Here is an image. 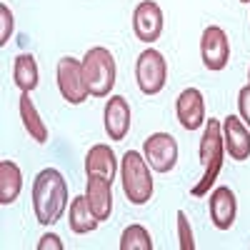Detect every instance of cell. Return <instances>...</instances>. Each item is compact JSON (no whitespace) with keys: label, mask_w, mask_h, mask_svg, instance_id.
<instances>
[{"label":"cell","mask_w":250,"mask_h":250,"mask_svg":"<svg viewBox=\"0 0 250 250\" xmlns=\"http://www.w3.org/2000/svg\"><path fill=\"white\" fill-rule=\"evenodd\" d=\"M33 210L40 225H55L68 210V183L60 170L45 168L33 180Z\"/></svg>","instance_id":"6da1fadb"},{"label":"cell","mask_w":250,"mask_h":250,"mask_svg":"<svg viewBox=\"0 0 250 250\" xmlns=\"http://www.w3.org/2000/svg\"><path fill=\"white\" fill-rule=\"evenodd\" d=\"M198 155H200V163H203V178L193 185V195L195 198H203L210 185L215 183L220 168H223V155H225V145H223V123L210 118L205 120V130H203V138H200V148H198Z\"/></svg>","instance_id":"7a4b0ae2"},{"label":"cell","mask_w":250,"mask_h":250,"mask_svg":"<svg viewBox=\"0 0 250 250\" xmlns=\"http://www.w3.org/2000/svg\"><path fill=\"white\" fill-rule=\"evenodd\" d=\"M120 180L123 193L133 205H145L153 198V175L150 165L138 150H128L120 160Z\"/></svg>","instance_id":"3957f363"},{"label":"cell","mask_w":250,"mask_h":250,"mask_svg":"<svg viewBox=\"0 0 250 250\" xmlns=\"http://www.w3.org/2000/svg\"><path fill=\"white\" fill-rule=\"evenodd\" d=\"M83 75H85L88 90L95 98H108L110 90L115 88V58L108 48L95 45L83 58Z\"/></svg>","instance_id":"277c9868"},{"label":"cell","mask_w":250,"mask_h":250,"mask_svg":"<svg viewBox=\"0 0 250 250\" xmlns=\"http://www.w3.org/2000/svg\"><path fill=\"white\" fill-rule=\"evenodd\" d=\"M135 80L143 95H158L168 83V62L155 48L143 50L135 60Z\"/></svg>","instance_id":"5b68a950"},{"label":"cell","mask_w":250,"mask_h":250,"mask_svg":"<svg viewBox=\"0 0 250 250\" xmlns=\"http://www.w3.org/2000/svg\"><path fill=\"white\" fill-rule=\"evenodd\" d=\"M58 90L62 95V100L70 103V105H80L85 103L90 90H88V83L85 75H83V60H75L73 55H65L58 60Z\"/></svg>","instance_id":"8992f818"},{"label":"cell","mask_w":250,"mask_h":250,"mask_svg":"<svg viewBox=\"0 0 250 250\" xmlns=\"http://www.w3.org/2000/svg\"><path fill=\"white\" fill-rule=\"evenodd\" d=\"M143 155L155 173H170L178 165V140L170 133H153L143 143Z\"/></svg>","instance_id":"52a82bcc"},{"label":"cell","mask_w":250,"mask_h":250,"mask_svg":"<svg viewBox=\"0 0 250 250\" xmlns=\"http://www.w3.org/2000/svg\"><path fill=\"white\" fill-rule=\"evenodd\" d=\"M200 58L208 70H223L230 62V40L220 25H208L200 35Z\"/></svg>","instance_id":"ba28073f"},{"label":"cell","mask_w":250,"mask_h":250,"mask_svg":"<svg viewBox=\"0 0 250 250\" xmlns=\"http://www.w3.org/2000/svg\"><path fill=\"white\" fill-rule=\"evenodd\" d=\"M163 10L155 0H143L133 10V30L140 43L153 45L155 40L163 35Z\"/></svg>","instance_id":"9c48e42d"},{"label":"cell","mask_w":250,"mask_h":250,"mask_svg":"<svg viewBox=\"0 0 250 250\" xmlns=\"http://www.w3.org/2000/svg\"><path fill=\"white\" fill-rule=\"evenodd\" d=\"M223 145L230 160H248L250 158V130L238 115H228L223 120Z\"/></svg>","instance_id":"30bf717a"},{"label":"cell","mask_w":250,"mask_h":250,"mask_svg":"<svg viewBox=\"0 0 250 250\" xmlns=\"http://www.w3.org/2000/svg\"><path fill=\"white\" fill-rule=\"evenodd\" d=\"M103 118H105V133L110 140L120 143L125 140V135L130 133V103L123 95H110V100L105 103V110H103Z\"/></svg>","instance_id":"8fae6325"},{"label":"cell","mask_w":250,"mask_h":250,"mask_svg":"<svg viewBox=\"0 0 250 250\" xmlns=\"http://www.w3.org/2000/svg\"><path fill=\"white\" fill-rule=\"evenodd\" d=\"M175 115L185 130H198L205 125V100L198 88H185L175 100Z\"/></svg>","instance_id":"7c38bea8"},{"label":"cell","mask_w":250,"mask_h":250,"mask_svg":"<svg viewBox=\"0 0 250 250\" xmlns=\"http://www.w3.org/2000/svg\"><path fill=\"white\" fill-rule=\"evenodd\" d=\"M238 213V200L235 193L228 185H220L210 193V220L218 230H230Z\"/></svg>","instance_id":"4fadbf2b"},{"label":"cell","mask_w":250,"mask_h":250,"mask_svg":"<svg viewBox=\"0 0 250 250\" xmlns=\"http://www.w3.org/2000/svg\"><path fill=\"white\" fill-rule=\"evenodd\" d=\"M85 198L93 215L103 223L108 220L113 213V183L100 178V175H88V185H85Z\"/></svg>","instance_id":"5bb4252c"},{"label":"cell","mask_w":250,"mask_h":250,"mask_svg":"<svg viewBox=\"0 0 250 250\" xmlns=\"http://www.w3.org/2000/svg\"><path fill=\"white\" fill-rule=\"evenodd\" d=\"M115 173H118V160H115V153L110 145H93L85 155V175H100L105 180H115Z\"/></svg>","instance_id":"9a60e30c"},{"label":"cell","mask_w":250,"mask_h":250,"mask_svg":"<svg viewBox=\"0 0 250 250\" xmlns=\"http://www.w3.org/2000/svg\"><path fill=\"white\" fill-rule=\"evenodd\" d=\"M18 108H20V120H23L25 125V130L30 135V140L35 143H48V125L43 123V118H40L38 108L33 105V100H30V93H23L18 100Z\"/></svg>","instance_id":"2e32d148"},{"label":"cell","mask_w":250,"mask_h":250,"mask_svg":"<svg viewBox=\"0 0 250 250\" xmlns=\"http://www.w3.org/2000/svg\"><path fill=\"white\" fill-rule=\"evenodd\" d=\"M68 225L75 235H85V233H93L95 228L100 225V220L93 215L90 205H88V198L85 195H78L73 198L70 203V210H68Z\"/></svg>","instance_id":"e0dca14e"},{"label":"cell","mask_w":250,"mask_h":250,"mask_svg":"<svg viewBox=\"0 0 250 250\" xmlns=\"http://www.w3.org/2000/svg\"><path fill=\"white\" fill-rule=\"evenodd\" d=\"M23 190V173L13 160H0V205H13Z\"/></svg>","instance_id":"ac0fdd59"},{"label":"cell","mask_w":250,"mask_h":250,"mask_svg":"<svg viewBox=\"0 0 250 250\" xmlns=\"http://www.w3.org/2000/svg\"><path fill=\"white\" fill-rule=\"evenodd\" d=\"M38 62L33 55L23 53L15 58V68H13V80L20 88V93H33L38 88Z\"/></svg>","instance_id":"d6986e66"},{"label":"cell","mask_w":250,"mask_h":250,"mask_svg":"<svg viewBox=\"0 0 250 250\" xmlns=\"http://www.w3.org/2000/svg\"><path fill=\"white\" fill-rule=\"evenodd\" d=\"M118 248L120 250H153V240H150V233L143 225L133 223L123 230Z\"/></svg>","instance_id":"ffe728a7"},{"label":"cell","mask_w":250,"mask_h":250,"mask_svg":"<svg viewBox=\"0 0 250 250\" xmlns=\"http://www.w3.org/2000/svg\"><path fill=\"white\" fill-rule=\"evenodd\" d=\"M178 240H180V250H195L190 220H188V215L183 210H178Z\"/></svg>","instance_id":"44dd1931"},{"label":"cell","mask_w":250,"mask_h":250,"mask_svg":"<svg viewBox=\"0 0 250 250\" xmlns=\"http://www.w3.org/2000/svg\"><path fill=\"white\" fill-rule=\"evenodd\" d=\"M13 28H15V20H13V13L8 5H0V45H5L10 35H13Z\"/></svg>","instance_id":"7402d4cb"},{"label":"cell","mask_w":250,"mask_h":250,"mask_svg":"<svg viewBox=\"0 0 250 250\" xmlns=\"http://www.w3.org/2000/svg\"><path fill=\"white\" fill-rule=\"evenodd\" d=\"M238 110H240V120L250 128V83L243 85L238 93Z\"/></svg>","instance_id":"603a6c76"},{"label":"cell","mask_w":250,"mask_h":250,"mask_svg":"<svg viewBox=\"0 0 250 250\" xmlns=\"http://www.w3.org/2000/svg\"><path fill=\"white\" fill-rule=\"evenodd\" d=\"M38 250H62V243H60V238H58L55 233H48V235L40 238Z\"/></svg>","instance_id":"cb8c5ba5"},{"label":"cell","mask_w":250,"mask_h":250,"mask_svg":"<svg viewBox=\"0 0 250 250\" xmlns=\"http://www.w3.org/2000/svg\"><path fill=\"white\" fill-rule=\"evenodd\" d=\"M240 3H245V5H248V3H250V0H240Z\"/></svg>","instance_id":"d4e9b609"},{"label":"cell","mask_w":250,"mask_h":250,"mask_svg":"<svg viewBox=\"0 0 250 250\" xmlns=\"http://www.w3.org/2000/svg\"><path fill=\"white\" fill-rule=\"evenodd\" d=\"M248 80H250V68H248Z\"/></svg>","instance_id":"484cf974"}]
</instances>
